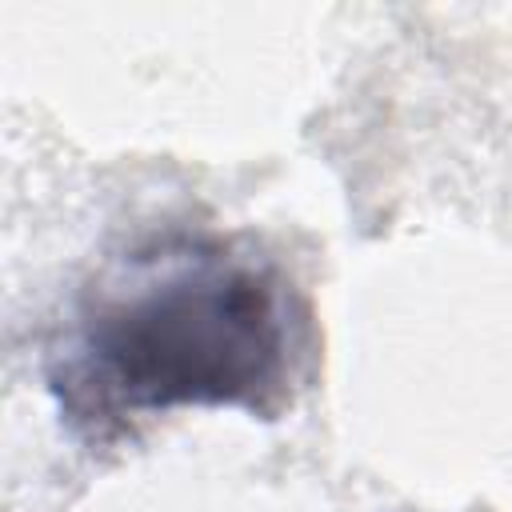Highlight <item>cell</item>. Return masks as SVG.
Returning a JSON list of instances; mask_svg holds the SVG:
<instances>
[{
	"mask_svg": "<svg viewBox=\"0 0 512 512\" xmlns=\"http://www.w3.org/2000/svg\"><path fill=\"white\" fill-rule=\"evenodd\" d=\"M280 280L224 240L176 236L132 252L84 300L64 384L96 408H268L288 380Z\"/></svg>",
	"mask_w": 512,
	"mask_h": 512,
	"instance_id": "6da1fadb",
	"label": "cell"
}]
</instances>
